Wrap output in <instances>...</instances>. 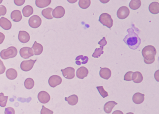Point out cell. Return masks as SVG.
Wrapping results in <instances>:
<instances>
[{"label": "cell", "instance_id": "1", "mask_svg": "<svg viewBox=\"0 0 159 114\" xmlns=\"http://www.w3.org/2000/svg\"><path fill=\"white\" fill-rule=\"evenodd\" d=\"M128 35L123 39L125 44L132 50H136L139 47L141 44V39L139 36L140 31L135 27L134 24H132L131 28L127 30Z\"/></svg>", "mask_w": 159, "mask_h": 114}, {"label": "cell", "instance_id": "2", "mask_svg": "<svg viewBox=\"0 0 159 114\" xmlns=\"http://www.w3.org/2000/svg\"><path fill=\"white\" fill-rule=\"evenodd\" d=\"M157 53L155 48L153 45H149L145 47L142 51L144 61L147 64H151L155 61V56Z\"/></svg>", "mask_w": 159, "mask_h": 114}, {"label": "cell", "instance_id": "3", "mask_svg": "<svg viewBox=\"0 0 159 114\" xmlns=\"http://www.w3.org/2000/svg\"><path fill=\"white\" fill-rule=\"evenodd\" d=\"M17 50L14 47H10L7 49H4L1 52L0 56L4 60L15 58L17 55Z\"/></svg>", "mask_w": 159, "mask_h": 114}, {"label": "cell", "instance_id": "4", "mask_svg": "<svg viewBox=\"0 0 159 114\" xmlns=\"http://www.w3.org/2000/svg\"><path fill=\"white\" fill-rule=\"evenodd\" d=\"M99 21L101 24L104 26H106L107 28L111 29L113 26V19L111 15L106 13L102 14L99 16Z\"/></svg>", "mask_w": 159, "mask_h": 114}, {"label": "cell", "instance_id": "5", "mask_svg": "<svg viewBox=\"0 0 159 114\" xmlns=\"http://www.w3.org/2000/svg\"><path fill=\"white\" fill-rule=\"evenodd\" d=\"M29 26L32 28H37L41 25L42 19L39 16L34 15L29 18Z\"/></svg>", "mask_w": 159, "mask_h": 114}, {"label": "cell", "instance_id": "6", "mask_svg": "<svg viewBox=\"0 0 159 114\" xmlns=\"http://www.w3.org/2000/svg\"><path fill=\"white\" fill-rule=\"evenodd\" d=\"M36 60H29L23 61L20 65L21 69L24 72L29 71L32 69Z\"/></svg>", "mask_w": 159, "mask_h": 114}, {"label": "cell", "instance_id": "7", "mask_svg": "<svg viewBox=\"0 0 159 114\" xmlns=\"http://www.w3.org/2000/svg\"><path fill=\"white\" fill-rule=\"evenodd\" d=\"M130 14V10L126 6H122L118 9L117 12L118 17L120 19H125Z\"/></svg>", "mask_w": 159, "mask_h": 114}, {"label": "cell", "instance_id": "8", "mask_svg": "<svg viewBox=\"0 0 159 114\" xmlns=\"http://www.w3.org/2000/svg\"><path fill=\"white\" fill-rule=\"evenodd\" d=\"M20 55L21 58L27 59L34 55V52L32 48L24 47L20 50Z\"/></svg>", "mask_w": 159, "mask_h": 114}, {"label": "cell", "instance_id": "9", "mask_svg": "<svg viewBox=\"0 0 159 114\" xmlns=\"http://www.w3.org/2000/svg\"><path fill=\"white\" fill-rule=\"evenodd\" d=\"M61 71L63 77L67 79H72L75 77V69L72 67H68Z\"/></svg>", "mask_w": 159, "mask_h": 114}, {"label": "cell", "instance_id": "10", "mask_svg": "<svg viewBox=\"0 0 159 114\" xmlns=\"http://www.w3.org/2000/svg\"><path fill=\"white\" fill-rule=\"evenodd\" d=\"M62 82V79L59 76L54 75L51 76L48 79V82L51 87H55L60 85Z\"/></svg>", "mask_w": 159, "mask_h": 114}, {"label": "cell", "instance_id": "11", "mask_svg": "<svg viewBox=\"0 0 159 114\" xmlns=\"http://www.w3.org/2000/svg\"><path fill=\"white\" fill-rule=\"evenodd\" d=\"M37 97L39 101L43 104H45L48 103L51 99L50 95L47 92L44 91L40 92L38 94Z\"/></svg>", "mask_w": 159, "mask_h": 114}, {"label": "cell", "instance_id": "12", "mask_svg": "<svg viewBox=\"0 0 159 114\" xmlns=\"http://www.w3.org/2000/svg\"><path fill=\"white\" fill-rule=\"evenodd\" d=\"M65 13V9L62 6H58L52 11V16L56 18H62L64 16Z\"/></svg>", "mask_w": 159, "mask_h": 114}, {"label": "cell", "instance_id": "13", "mask_svg": "<svg viewBox=\"0 0 159 114\" xmlns=\"http://www.w3.org/2000/svg\"><path fill=\"white\" fill-rule=\"evenodd\" d=\"M89 74L88 69L85 67H82L77 70L76 72L77 77L80 79H83L87 77Z\"/></svg>", "mask_w": 159, "mask_h": 114}, {"label": "cell", "instance_id": "14", "mask_svg": "<svg viewBox=\"0 0 159 114\" xmlns=\"http://www.w3.org/2000/svg\"><path fill=\"white\" fill-rule=\"evenodd\" d=\"M99 75L102 78L105 80H108L111 77L112 72L108 68H101L99 71Z\"/></svg>", "mask_w": 159, "mask_h": 114}, {"label": "cell", "instance_id": "15", "mask_svg": "<svg viewBox=\"0 0 159 114\" xmlns=\"http://www.w3.org/2000/svg\"><path fill=\"white\" fill-rule=\"evenodd\" d=\"M18 39L22 43H26L30 40V36L27 32L25 31H20L18 34Z\"/></svg>", "mask_w": 159, "mask_h": 114}, {"label": "cell", "instance_id": "16", "mask_svg": "<svg viewBox=\"0 0 159 114\" xmlns=\"http://www.w3.org/2000/svg\"><path fill=\"white\" fill-rule=\"evenodd\" d=\"M0 26L5 30H9L11 28L12 24L6 17H2L0 19Z\"/></svg>", "mask_w": 159, "mask_h": 114}, {"label": "cell", "instance_id": "17", "mask_svg": "<svg viewBox=\"0 0 159 114\" xmlns=\"http://www.w3.org/2000/svg\"><path fill=\"white\" fill-rule=\"evenodd\" d=\"M145 95L140 93H136L133 97V101L136 104H141L144 101Z\"/></svg>", "mask_w": 159, "mask_h": 114}, {"label": "cell", "instance_id": "18", "mask_svg": "<svg viewBox=\"0 0 159 114\" xmlns=\"http://www.w3.org/2000/svg\"><path fill=\"white\" fill-rule=\"evenodd\" d=\"M32 49H33L34 55H39L42 54L43 51V47L42 44L37 43L36 41L34 42Z\"/></svg>", "mask_w": 159, "mask_h": 114}, {"label": "cell", "instance_id": "19", "mask_svg": "<svg viewBox=\"0 0 159 114\" xmlns=\"http://www.w3.org/2000/svg\"><path fill=\"white\" fill-rule=\"evenodd\" d=\"M117 104V103L114 101H109L107 102L104 105V110L105 112L107 114L111 113L113 108Z\"/></svg>", "mask_w": 159, "mask_h": 114}, {"label": "cell", "instance_id": "20", "mask_svg": "<svg viewBox=\"0 0 159 114\" xmlns=\"http://www.w3.org/2000/svg\"><path fill=\"white\" fill-rule=\"evenodd\" d=\"M11 18L15 22H19L22 19L21 12L19 10H14L11 13Z\"/></svg>", "mask_w": 159, "mask_h": 114}, {"label": "cell", "instance_id": "21", "mask_svg": "<svg viewBox=\"0 0 159 114\" xmlns=\"http://www.w3.org/2000/svg\"><path fill=\"white\" fill-rule=\"evenodd\" d=\"M17 72L13 68H9L8 69L6 72V77L10 80H14L17 77Z\"/></svg>", "mask_w": 159, "mask_h": 114}, {"label": "cell", "instance_id": "22", "mask_svg": "<svg viewBox=\"0 0 159 114\" xmlns=\"http://www.w3.org/2000/svg\"><path fill=\"white\" fill-rule=\"evenodd\" d=\"M143 80L142 74L140 72H135L132 75V80L135 83H141Z\"/></svg>", "mask_w": 159, "mask_h": 114}, {"label": "cell", "instance_id": "23", "mask_svg": "<svg viewBox=\"0 0 159 114\" xmlns=\"http://www.w3.org/2000/svg\"><path fill=\"white\" fill-rule=\"evenodd\" d=\"M65 100L68 102V104L71 106H74L78 103V98L77 95H71L68 97H66Z\"/></svg>", "mask_w": 159, "mask_h": 114}, {"label": "cell", "instance_id": "24", "mask_svg": "<svg viewBox=\"0 0 159 114\" xmlns=\"http://www.w3.org/2000/svg\"><path fill=\"white\" fill-rule=\"evenodd\" d=\"M150 13L153 14H157L159 13V4L158 2H152L149 6Z\"/></svg>", "mask_w": 159, "mask_h": 114}, {"label": "cell", "instance_id": "25", "mask_svg": "<svg viewBox=\"0 0 159 114\" xmlns=\"http://www.w3.org/2000/svg\"><path fill=\"white\" fill-rule=\"evenodd\" d=\"M34 12L33 8L30 5H27L23 8V14L24 17H28L32 15Z\"/></svg>", "mask_w": 159, "mask_h": 114}, {"label": "cell", "instance_id": "26", "mask_svg": "<svg viewBox=\"0 0 159 114\" xmlns=\"http://www.w3.org/2000/svg\"><path fill=\"white\" fill-rule=\"evenodd\" d=\"M53 9L52 8H48L43 9L42 11V14L43 17L47 19H52L53 16H52V12Z\"/></svg>", "mask_w": 159, "mask_h": 114}, {"label": "cell", "instance_id": "27", "mask_svg": "<svg viewBox=\"0 0 159 114\" xmlns=\"http://www.w3.org/2000/svg\"><path fill=\"white\" fill-rule=\"evenodd\" d=\"M51 0H36V5L39 8H43L47 7L51 4Z\"/></svg>", "mask_w": 159, "mask_h": 114}, {"label": "cell", "instance_id": "28", "mask_svg": "<svg viewBox=\"0 0 159 114\" xmlns=\"http://www.w3.org/2000/svg\"><path fill=\"white\" fill-rule=\"evenodd\" d=\"M89 58L87 56L83 55H79L76 58V64L78 66H80L81 64H86L87 63Z\"/></svg>", "mask_w": 159, "mask_h": 114}, {"label": "cell", "instance_id": "29", "mask_svg": "<svg viewBox=\"0 0 159 114\" xmlns=\"http://www.w3.org/2000/svg\"><path fill=\"white\" fill-rule=\"evenodd\" d=\"M141 5V1L140 0H132L129 3V7L133 10L139 9Z\"/></svg>", "mask_w": 159, "mask_h": 114}, {"label": "cell", "instance_id": "30", "mask_svg": "<svg viewBox=\"0 0 159 114\" xmlns=\"http://www.w3.org/2000/svg\"><path fill=\"white\" fill-rule=\"evenodd\" d=\"M35 82L32 78H29L26 79L24 81V86L25 88L28 89H31L34 87Z\"/></svg>", "mask_w": 159, "mask_h": 114}, {"label": "cell", "instance_id": "31", "mask_svg": "<svg viewBox=\"0 0 159 114\" xmlns=\"http://www.w3.org/2000/svg\"><path fill=\"white\" fill-rule=\"evenodd\" d=\"M90 0H80L78 2L79 7L83 9H86L91 5Z\"/></svg>", "mask_w": 159, "mask_h": 114}, {"label": "cell", "instance_id": "32", "mask_svg": "<svg viewBox=\"0 0 159 114\" xmlns=\"http://www.w3.org/2000/svg\"><path fill=\"white\" fill-rule=\"evenodd\" d=\"M103 49L104 47L102 46H101V47L99 48H96L94 51V52L92 55L93 57L94 58H98L99 57H101L102 54L104 53V51H103Z\"/></svg>", "mask_w": 159, "mask_h": 114}, {"label": "cell", "instance_id": "33", "mask_svg": "<svg viewBox=\"0 0 159 114\" xmlns=\"http://www.w3.org/2000/svg\"><path fill=\"white\" fill-rule=\"evenodd\" d=\"M8 96H5L4 93H0V106L1 107H5L7 105Z\"/></svg>", "mask_w": 159, "mask_h": 114}, {"label": "cell", "instance_id": "34", "mask_svg": "<svg viewBox=\"0 0 159 114\" xmlns=\"http://www.w3.org/2000/svg\"><path fill=\"white\" fill-rule=\"evenodd\" d=\"M96 88L98 89V92H99L100 95H101V96L102 97H103L104 98H105L106 97L108 96L109 95L108 94V92L105 90L103 86L97 87Z\"/></svg>", "mask_w": 159, "mask_h": 114}, {"label": "cell", "instance_id": "35", "mask_svg": "<svg viewBox=\"0 0 159 114\" xmlns=\"http://www.w3.org/2000/svg\"><path fill=\"white\" fill-rule=\"evenodd\" d=\"M41 114H53V111L46 108L43 105L41 110Z\"/></svg>", "mask_w": 159, "mask_h": 114}, {"label": "cell", "instance_id": "36", "mask_svg": "<svg viewBox=\"0 0 159 114\" xmlns=\"http://www.w3.org/2000/svg\"><path fill=\"white\" fill-rule=\"evenodd\" d=\"M133 72L132 71L128 72H126L124 76V79L125 81H131L132 80V75L133 74Z\"/></svg>", "mask_w": 159, "mask_h": 114}, {"label": "cell", "instance_id": "37", "mask_svg": "<svg viewBox=\"0 0 159 114\" xmlns=\"http://www.w3.org/2000/svg\"><path fill=\"white\" fill-rule=\"evenodd\" d=\"M5 114H15V110L14 108L12 107H8L5 108Z\"/></svg>", "mask_w": 159, "mask_h": 114}, {"label": "cell", "instance_id": "38", "mask_svg": "<svg viewBox=\"0 0 159 114\" xmlns=\"http://www.w3.org/2000/svg\"><path fill=\"white\" fill-rule=\"evenodd\" d=\"M5 70H6V67H5L4 62H2L0 59V75L4 74Z\"/></svg>", "mask_w": 159, "mask_h": 114}, {"label": "cell", "instance_id": "39", "mask_svg": "<svg viewBox=\"0 0 159 114\" xmlns=\"http://www.w3.org/2000/svg\"><path fill=\"white\" fill-rule=\"evenodd\" d=\"M7 13V9L4 5H0V16H4Z\"/></svg>", "mask_w": 159, "mask_h": 114}, {"label": "cell", "instance_id": "40", "mask_svg": "<svg viewBox=\"0 0 159 114\" xmlns=\"http://www.w3.org/2000/svg\"><path fill=\"white\" fill-rule=\"evenodd\" d=\"M25 2V0H14L15 4L18 6H22Z\"/></svg>", "mask_w": 159, "mask_h": 114}, {"label": "cell", "instance_id": "41", "mask_svg": "<svg viewBox=\"0 0 159 114\" xmlns=\"http://www.w3.org/2000/svg\"><path fill=\"white\" fill-rule=\"evenodd\" d=\"M107 42L106 40V37H103V39H102L99 42H98V44L99 45H101V46H102V47H105L107 44Z\"/></svg>", "mask_w": 159, "mask_h": 114}, {"label": "cell", "instance_id": "42", "mask_svg": "<svg viewBox=\"0 0 159 114\" xmlns=\"http://www.w3.org/2000/svg\"><path fill=\"white\" fill-rule=\"evenodd\" d=\"M5 35L1 32H0V44H1L5 39Z\"/></svg>", "mask_w": 159, "mask_h": 114}, {"label": "cell", "instance_id": "43", "mask_svg": "<svg viewBox=\"0 0 159 114\" xmlns=\"http://www.w3.org/2000/svg\"><path fill=\"white\" fill-rule=\"evenodd\" d=\"M112 114H124V113L120 110L114 111Z\"/></svg>", "mask_w": 159, "mask_h": 114}, {"label": "cell", "instance_id": "44", "mask_svg": "<svg viewBox=\"0 0 159 114\" xmlns=\"http://www.w3.org/2000/svg\"><path fill=\"white\" fill-rule=\"evenodd\" d=\"M126 114H134L133 113H132V112H129V113H126Z\"/></svg>", "mask_w": 159, "mask_h": 114}, {"label": "cell", "instance_id": "45", "mask_svg": "<svg viewBox=\"0 0 159 114\" xmlns=\"http://www.w3.org/2000/svg\"><path fill=\"white\" fill-rule=\"evenodd\" d=\"M2 2V0H0V4H1V2Z\"/></svg>", "mask_w": 159, "mask_h": 114}]
</instances>
